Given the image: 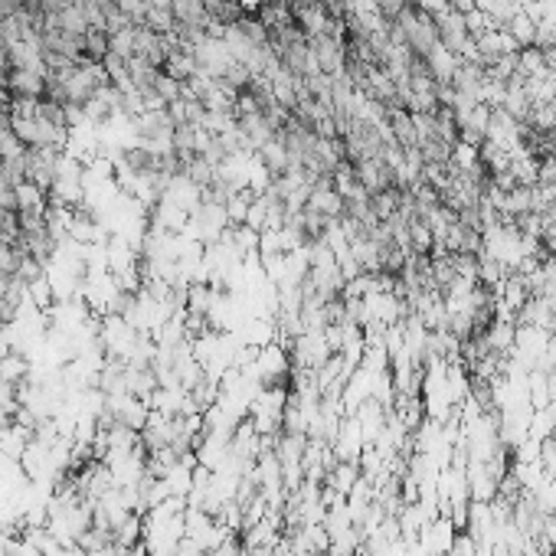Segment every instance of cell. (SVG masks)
Instances as JSON below:
<instances>
[{
  "instance_id": "obj_1",
  "label": "cell",
  "mask_w": 556,
  "mask_h": 556,
  "mask_svg": "<svg viewBox=\"0 0 556 556\" xmlns=\"http://www.w3.org/2000/svg\"><path fill=\"white\" fill-rule=\"evenodd\" d=\"M507 33L514 36V43L521 46H533L537 43V24H533L531 17H527V14H523V10H517V14H514L511 20H507Z\"/></svg>"
}]
</instances>
